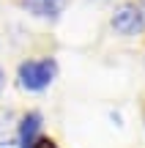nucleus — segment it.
<instances>
[{
  "mask_svg": "<svg viewBox=\"0 0 145 148\" xmlns=\"http://www.w3.org/2000/svg\"><path fill=\"white\" fill-rule=\"evenodd\" d=\"M58 77V63L55 58H30L22 60L19 69H16V82H19L22 90H30V93H38V90H47L49 85Z\"/></svg>",
  "mask_w": 145,
  "mask_h": 148,
  "instance_id": "nucleus-1",
  "label": "nucleus"
},
{
  "mask_svg": "<svg viewBox=\"0 0 145 148\" xmlns=\"http://www.w3.org/2000/svg\"><path fill=\"white\" fill-rule=\"evenodd\" d=\"M110 22H112V30L120 33V36H137V33L145 27V16H142V11H140L137 3L118 5Z\"/></svg>",
  "mask_w": 145,
  "mask_h": 148,
  "instance_id": "nucleus-2",
  "label": "nucleus"
},
{
  "mask_svg": "<svg viewBox=\"0 0 145 148\" xmlns=\"http://www.w3.org/2000/svg\"><path fill=\"white\" fill-rule=\"evenodd\" d=\"M71 0H19V5L36 19H58Z\"/></svg>",
  "mask_w": 145,
  "mask_h": 148,
  "instance_id": "nucleus-3",
  "label": "nucleus"
},
{
  "mask_svg": "<svg viewBox=\"0 0 145 148\" xmlns=\"http://www.w3.org/2000/svg\"><path fill=\"white\" fill-rule=\"evenodd\" d=\"M41 121H44L41 112H36V110L25 112L19 118V123H16V143H19V148L30 145L36 137H41Z\"/></svg>",
  "mask_w": 145,
  "mask_h": 148,
  "instance_id": "nucleus-4",
  "label": "nucleus"
},
{
  "mask_svg": "<svg viewBox=\"0 0 145 148\" xmlns=\"http://www.w3.org/2000/svg\"><path fill=\"white\" fill-rule=\"evenodd\" d=\"M14 137H16V123L11 112H0V145H8Z\"/></svg>",
  "mask_w": 145,
  "mask_h": 148,
  "instance_id": "nucleus-5",
  "label": "nucleus"
},
{
  "mask_svg": "<svg viewBox=\"0 0 145 148\" xmlns=\"http://www.w3.org/2000/svg\"><path fill=\"white\" fill-rule=\"evenodd\" d=\"M25 148H58V143H55V140H49V137H44V134H41V137H36V140H33L30 145H25Z\"/></svg>",
  "mask_w": 145,
  "mask_h": 148,
  "instance_id": "nucleus-6",
  "label": "nucleus"
},
{
  "mask_svg": "<svg viewBox=\"0 0 145 148\" xmlns=\"http://www.w3.org/2000/svg\"><path fill=\"white\" fill-rule=\"evenodd\" d=\"M3 85H5V71H3V66H0V90H3Z\"/></svg>",
  "mask_w": 145,
  "mask_h": 148,
  "instance_id": "nucleus-7",
  "label": "nucleus"
},
{
  "mask_svg": "<svg viewBox=\"0 0 145 148\" xmlns=\"http://www.w3.org/2000/svg\"><path fill=\"white\" fill-rule=\"evenodd\" d=\"M140 11H142V16H145V0H142V8H140Z\"/></svg>",
  "mask_w": 145,
  "mask_h": 148,
  "instance_id": "nucleus-8",
  "label": "nucleus"
}]
</instances>
